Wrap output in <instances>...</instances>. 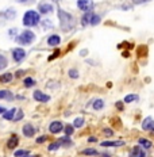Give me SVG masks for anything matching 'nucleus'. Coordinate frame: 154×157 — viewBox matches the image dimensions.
Masks as SVG:
<instances>
[{
  "label": "nucleus",
  "instance_id": "obj_1",
  "mask_svg": "<svg viewBox=\"0 0 154 157\" xmlns=\"http://www.w3.org/2000/svg\"><path fill=\"white\" fill-rule=\"evenodd\" d=\"M22 22H23V26H26V27H34L41 22V14L35 10H28V11L24 12Z\"/></svg>",
  "mask_w": 154,
  "mask_h": 157
},
{
  "label": "nucleus",
  "instance_id": "obj_2",
  "mask_svg": "<svg viewBox=\"0 0 154 157\" xmlns=\"http://www.w3.org/2000/svg\"><path fill=\"white\" fill-rule=\"evenodd\" d=\"M16 42L22 46H26V45H30L34 42L35 39V34L31 30H23L19 35H16Z\"/></svg>",
  "mask_w": 154,
  "mask_h": 157
},
{
  "label": "nucleus",
  "instance_id": "obj_3",
  "mask_svg": "<svg viewBox=\"0 0 154 157\" xmlns=\"http://www.w3.org/2000/svg\"><path fill=\"white\" fill-rule=\"evenodd\" d=\"M100 21H101V16L99 14H95V12L89 11V12H85L84 16L81 18V25L83 26H88V25L96 26L100 23Z\"/></svg>",
  "mask_w": 154,
  "mask_h": 157
},
{
  "label": "nucleus",
  "instance_id": "obj_4",
  "mask_svg": "<svg viewBox=\"0 0 154 157\" xmlns=\"http://www.w3.org/2000/svg\"><path fill=\"white\" fill-rule=\"evenodd\" d=\"M58 18H60L62 30H69L72 26H73V16L70 14H68V12L58 10Z\"/></svg>",
  "mask_w": 154,
  "mask_h": 157
},
{
  "label": "nucleus",
  "instance_id": "obj_5",
  "mask_svg": "<svg viewBox=\"0 0 154 157\" xmlns=\"http://www.w3.org/2000/svg\"><path fill=\"white\" fill-rule=\"evenodd\" d=\"M11 54H12V60H14L15 63H21V61H23L24 57H26V52H24V49H22V48L12 49Z\"/></svg>",
  "mask_w": 154,
  "mask_h": 157
},
{
  "label": "nucleus",
  "instance_id": "obj_6",
  "mask_svg": "<svg viewBox=\"0 0 154 157\" xmlns=\"http://www.w3.org/2000/svg\"><path fill=\"white\" fill-rule=\"evenodd\" d=\"M77 7L84 12H89L93 8L92 0H77Z\"/></svg>",
  "mask_w": 154,
  "mask_h": 157
},
{
  "label": "nucleus",
  "instance_id": "obj_7",
  "mask_svg": "<svg viewBox=\"0 0 154 157\" xmlns=\"http://www.w3.org/2000/svg\"><path fill=\"white\" fill-rule=\"evenodd\" d=\"M32 98H34V100H37L39 103H46L50 100V96L46 94H43L41 90H35L34 94H32Z\"/></svg>",
  "mask_w": 154,
  "mask_h": 157
},
{
  "label": "nucleus",
  "instance_id": "obj_8",
  "mask_svg": "<svg viewBox=\"0 0 154 157\" xmlns=\"http://www.w3.org/2000/svg\"><path fill=\"white\" fill-rule=\"evenodd\" d=\"M64 130V125H62L61 121H53V122L49 125V132L51 134H58Z\"/></svg>",
  "mask_w": 154,
  "mask_h": 157
},
{
  "label": "nucleus",
  "instance_id": "obj_9",
  "mask_svg": "<svg viewBox=\"0 0 154 157\" xmlns=\"http://www.w3.org/2000/svg\"><path fill=\"white\" fill-rule=\"evenodd\" d=\"M141 126H142V129L146 130V132H154V119L152 117H147L142 121Z\"/></svg>",
  "mask_w": 154,
  "mask_h": 157
},
{
  "label": "nucleus",
  "instance_id": "obj_10",
  "mask_svg": "<svg viewBox=\"0 0 154 157\" xmlns=\"http://www.w3.org/2000/svg\"><path fill=\"white\" fill-rule=\"evenodd\" d=\"M38 12L42 15H47V14H51L53 12V6L50 3H41L38 6Z\"/></svg>",
  "mask_w": 154,
  "mask_h": 157
},
{
  "label": "nucleus",
  "instance_id": "obj_11",
  "mask_svg": "<svg viewBox=\"0 0 154 157\" xmlns=\"http://www.w3.org/2000/svg\"><path fill=\"white\" fill-rule=\"evenodd\" d=\"M22 133H23L24 137L31 138V137H34V134H35V127L32 126L31 123H26V125L22 127Z\"/></svg>",
  "mask_w": 154,
  "mask_h": 157
},
{
  "label": "nucleus",
  "instance_id": "obj_12",
  "mask_svg": "<svg viewBox=\"0 0 154 157\" xmlns=\"http://www.w3.org/2000/svg\"><path fill=\"white\" fill-rule=\"evenodd\" d=\"M130 157H146V153H145V150H143L142 146L137 145V146H134V148L131 149Z\"/></svg>",
  "mask_w": 154,
  "mask_h": 157
},
{
  "label": "nucleus",
  "instance_id": "obj_13",
  "mask_svg": "<svg viewBox=\"0 0 154 157\" xmlns=\"http://www.w3.org/2000/svg\"><path fill=\"white\" fill-rule=\"evenodd\" d=\"M60 44H61V37H60V35H57V34L49 35V38H47V45H49V46L55 48V46H58Z\"/></svg>",
  "mask_w": 154,
  "mask_h": 157
},
{
  "label": "nucleus",
  "instance_id": "obj_14",
  "mask_svg": "<svg viewBox=\"0 0 154 157\" xmlns=\"http://www.w3.org/2000/svg\"><path fill=\"white\" fill-rule=\"evenodd\" d=\"M19 145V138L16 134H12L11 137H9V140L7 141V148L8 149H15L16 146Z\"/></svg>",
  "mask_w": 154,
  "mask_h": 157
},
{
  "label": "nucleus",
  "instance_id": "obj_15",
  "mask_svg": "<svg viewBox=\"0 0 154 157\" xmlns=\"http://www.w3.org/2000/svg\"><path fill=\"white\" fill-rule=\"evenodd\" d=\"M104 148H118V146H123L124 142L123 141H104L100 144Z\"/></svg>",
  "mask_w": 154,
  "mask_h": 157
},
{
  "label": "nucleus",
  "instance_id": "obj_16",
  "mask_svg": "<svg viewBox=\"0 0 154 157\" xmlns=\"http://www.w3.org/2000/svg\"><path fill=\"white\" fill-rule=\"evenodd\" d=\"M14 99V94L8 90H0V100H12Z\"/></svg>",
  "mask_w": 154,
  "mask_h": 157
},
{
  "label": "nucleus",
  "instance_id": "obj_17",
  "mask_svg": "<svg viewBox=\"0 0 154 157\" xmlns=\"http://www.w3.org/2000/svg\"><path fill=\"white\" fill-rule=\"evenodd\" d=\"M12 78H14V75L7 72V73H3L2 76H0V83L2 84H8L12 81Z\"/></svg>",
  "mask_w": 154,
  "mask_h": 157
},
{
  "label": "nucleus",
  "instance_id": "obj_18",
  "mask_svg": "<svg viewBox=\"0 0 154 157\" xmlns=\"http://www.w3.org/2000/svg\"><path fill=\"white\" fill-rule=\"evenodd\" d=\"M15 114H16V109H12V110H7L4 114H3V118L6 121H14L15 118Z\"/></svg>",
  "mask_w": 154,
  "mask_h": 157
},
{
  "label": "nucleus",
  "instance_id": "obj_19",
  "mask_svg": "<svg viewBox=\"0 0 154 157\" xmlns=\"http://www.w3.org/2000/svg\"><path fill=\"white\" fill-rule=\"evenodd\" d=\"M139 100V96L137 94H130V95H127L126 98L123 99V102L124 103H134V102H138Z\"/></svg>",
  "mask_w": 154,
  "mask_h": 157
},
{
  "label": "nucleus",
  "instance_id": "obj_20",
  "mask_svg": "<svg viewBox=\"0 0 154 157\" xmlns=\"http://www.w3.org/2000/svg\"><path fill=\"white\" fill-rule=\"evenodd\" d=\"M85 125V119L83 117H78L76 118V119L73 121V126H74V129H80V127H83Z\"/></svg>",
  "mask_w": 154,
  "mask_h": 157
},
{
  "label": "nucleus",
  "instance_id": "obj_21",
  "mask_svg": "<svg viewBox=\"0 0 154 157\" xmlns=\"http://www.w3.org/2000/svg\"><path fill=\"white\" fill-rule=\"evenodd\" d=\"M93 110L95 111H99V110H101V109H104V100L103 99H96L93 102Z\"/></svg>",
  "mask_w": 154,
  "mask_h": 157
},
{
  "label": "nucleus",
  "instance_id": "obj_22",
  "mask_svg": "<svg viewBox=\"0 0 154 157\" xmlns=\"http://www.w3.org/2000/svg\"><path fill=\"white\" fill-rule=\"evenodd\" d=\"M139 145L141 146H142V148L143 149H150V148H152V141H149V140H146V138H139Z\"/></svg>",
  "mask_w": 154,
  "mask_h": 157
},
{
  "label": "nucleus",
  "instance_id": "obj_23",
  "mask_svg": "<svg viewBox=\"0 0 154 157\" xmlns=\"http://www.w3.org/2000/svg\"><path fill=\"white\" fill-rule=\"evenodd\" d=\"M23 84L26 88H31L35 86V80L32 77H26V78H23Z\"/></svg>",
  "mask_w": 154,
  "mask_h": 157
},
{
  "label": "nucleus",
  "instance_id": "obj_24",
  "mask_svg": "<svg viewBox=\"0 0 154 157\" xmlns=\"http://www.w3.org/2000/svg\"><path fill=\"white\" fill-rule=\"evenodd\" d=\"M7 65H8L7 57H6L4 54H0V71H2V69H6V68H7Z\"/></svg>",
  "mask_w": 154,
  "mask_h": 157
},
{
  "label": "nucleus",
  "instance_id": "obj_25",
  "mask_svg": "<svg viewBox=\"0 0 154 157\" xmlns=\"http://www.w3.org/2000/svg\"><path fill=\"white\" fill-rule=\"evenodd\" d=\"M64 132H65V136H69V137H70L72 134L74 133V126L68 123L66 126H64Z\"/></svg>",
  "mask_w": 154,
  "mask_h": 157
},
{
  "label": "nucleus",
  "instance_id": "obj_26",
  "mask_svg": "<svg viewBox=\"0 0 154 157\" xmlns=\"http://www.w3.org/2000/svg\"><path fill=\"white\" fill-rule=\"evenodd\" d=\"M58 142H60V144H62V145H68V146H70L72 144H73V142H72V140L69 138V136L61 137V138L58 140Z\"/></svg>",
  "mask_w": 154,
  "mask_h": 157
},
{
  "label": "nucleus",
  "instance_id": "obj_27",
  "mask_svg": "<svg viewBox=\"0 0 154 157\" xmlns=\"http://www.w3.org/2000/svg\"><path fill=\"white\" fill-rule=\"evenodd\" d=\"M83 155H87V156H97L99 153H97L96 149L93 148H88V149H84L83 150Z\"/></svg>",
  "mask_w": 154,
  "mask_h": 157
},
{
  "label": "nucleus",
  "instance_id": "obj_28",
  "mask_svg": "<svg viewBox=\"0 0 154 157\" xmlns=\"http://www.w3.org/2000/svg\"><path fill=\"white\" fill-rule=\"evenodd\" d=\"M60 146H61V144L58 142V141H57V142H51L50 145L47 146V149L50 150V152H54V150H58V149H60Z\"/></svg>",
  "mask_w": 154,
  "mask_h": 157
},
{
  "label": "nucleus",
  "instance_id": "obj_29",
  "mask_svg": "<svg viewBox=\"0 0 154 157\" xmlns=\"http://www.w3.org/2000/svg\"><path fill=\"white\" fill-rule=\"evenodd\" d=\"M23 117H24V113L22 110H16V115L14 118V121L12 122H18V121H21V119H23Z\"/></svg>",
  "mask_w": 154,
  "mask_h": 157
},
{
  "label": "nucleus",
  "instance_id": "obj_30",
  "mask_svg": "<svg viewBox=\"0 0 154 157\" xmlns=\"http://www.w3.org/2000/svg\"><path fill=\"white\" fill-rule=\"evenodd\" d=\"M27 155H30V152H28V150H26V149L16 150V152H15V157H24Z\"/></svg>",
  "mask_w": 154,
  "mask_h": 157
},
{
  "label": "nucleus",
  "instance_id": "obj_31",
  "mask_svg": "<svg viewBox=\"0 0 154 157\" xmlns=\"http://www.w3.org/2000/svg\"><path fill=\"white\" fill-rule=\"evenodd\" d=\"M4 16L7 19H12L15 18V10H7V11L4 12Z\"/></svg>",
  "mask_w": 154,
  "mask_h": 157
},
{
  "label": "nucleus",
  "instance_id": "obj_32",
  "mask_svg": "<svg viewBox=\"0 0 154 157\" xmlns=\"http://www.w3.org/2000/svg\"><path fill=\"white\" fill-rule=\"evenodd\" d=\"M68 75H69V77L70 78H78V72H77V69H69V72H68Z\"/></svg>",
  "mask_w": 154,
  "mask_h": 157
},
{
  "label": "nucleus",
  "instance_id": "obj_33",
  "mask_svg": "<svg viewBox=\"0 0 154 157\" xmlns=\"http://www.w3.org/2000/svg\"><path fill=\"white\" fill-rule=\"evenodd\" d=\"M16 34H18V29H9V30H8V35H9V37H11V38H16Z\"/></svg>",
  "mask_w": 154,
  "mask_h": 157
},
{
  "label": "nucleus",
  "instance_id": "obj_34",
  "mask_svg": "<svg viewBox=\"0 0 154 157\" xmlns=\"http://www.w3.org/2000/svg\"><path fill=\"white\" fill-rule=\"evenodd\" d=\"M103 133H104V136H107V137H112V136H114L112 129H108V127H106V129H103Z\"/></svg>",
  "mask_w": 154,
  "mask_h": 157
},
{
  "label": "nucleus",
  "instance_id": "obj_35",
  "mask_svg": "<svg viewBox=\"0 0 154 157\" xmlns=\"http://www.w3.org/2000/svg\"><path fill=\"white\" fill-rule=\"evenodd\" d=\"M47 141V136H41L37 138V144H43Z\"/></svg>",
  "mask_w": 154,
  "mask_h": 157
},
{
  "label": "nucleus",
  "instance_id": "obj_36",
  "mask_svg": "<svg viewBox=\"0 0 154 157\" xmlns=\"http://www.w3.org/2000/svg\"><path fill=\"white\" fill-rule=\"evenodd\" d=\"M53 27V25H51L50 21H45L43 22V30H47V29H51Z\"/></svg>",
  "mask_w": 154,
  "mask_h": 157
},
{
  "label": "nucleus",
  "instance_id": "obj_37",
  "mask_svg": "<svg viewBox=\"0 0 154 157\" xmlns=\"http://www.w3.org/2000/svg\"><path fill=\"white\" fill-rule=\"evenodd\" d=\"M58 56H60V50H58V49H57V50H55V52H54V53H53V54H51V56H50V57H49V61H53V60H54V58H57V57H58Z\"/></svg>",
  "mask_w": 154,
  "mask_h": 157
},
{
  "label": "nucleus",
  "instance_id": "obj_38",
  "mask_svg": "<svg viewBox=\"0 0 154 157\" xmlns=\"http://www.w3.org/2000/svg\"><path fill=\"white\" fill-rule=\"evenodd\" d=\"M115 107H116V109L119 110V111H122V110L124 109V106H123V102H116V103H115Z\"/></svg>",
  "mask_w": 154,
  "mask_h": 157
},
{
  "label": "nucleus",
  "instance_id": "obj_39",
  "mask_svg": "<svg viewBox=\"0 0 154 157\" xmlns=\"http://www.w3.org/2000/svg\"><path fill=\"white\" fill-rule=\"evenodd\" d=\"M18 3H21V4H30V2H32V0H16Z\"/></svg>",
  "mask_w": 154,
  "mask_h": 157
},
{
  "label": "nucleus",
  "instance_id": "obj_40",
  "mask_svg": "<svg viewBox=\"0 0 154 157\" xmlns=\"http://www.w3.org/2000/svg\"><path fill=\"white\" fill-rule=\"evenodd\" d=\"M146 2H149V0H133L134 4H142V3H146Z\"/></svg>",
  "mask_w": 154,
  "mask_h": 157
},
{
  "label": "nucleus",
  "instance_id": "obj_41",
  "mask_svg": "<svg viewBox=\"0 0 154 157\" xmlns=\"http://www.w3.org/2000/svg\"><path fill=\"white\" fill-rule=\"evenodd\" d=\"M23 73H24L23 71H18V72H16V73H15V76H16V77H19V76H22V75H23Z\"/></svg>",
  "mask_w": 154,
  "mask_h": 157
},
{
  "label": "nucleus",
  "instance_id": "obj_42",
  "mask_svg": "<svg viewBox=\"0 0 154 157\" xmlns=\"http://www.w3.org/2000/svg\"><path fill=\"white\" fill-rule=\"evenodd\" d=\"M6 111H7V109H6V107H2V106H0V114H4Z\"/></svg>",
  "mask_w": 154,
  "mask_h": 157
},
{
  "label": "nucleus",
  "instance_id": "obj_43",
  "mask_svg": "<svg viewBox=\"0 0 154 157\" xmlns=\"http://www.w3.org/2000/svg\"><path fill=\"white\" fill-rule=\"evenodd\" d=\"M88 141H89V142H95V141H96V138H95V137H89V138H88Z\"/></svg>",
  "mask_w": 154,
  "mask_h": 157
},
{
  "label": "nucleus",
  "instance_id": "obj_44",
  "mask_svg": "<svg viewBox=\"0 0 154 157\" xmlns=\"http://www.w3.org/2000/svg\"><path fill=\"white\" fill-rule=\"evenodd\" d=\"M101 157H111L108 153H101Z\"/></svg>",
  "mask_w": 154,
  "mask_h": 157
},
{
  "label": "nucleus",
  "instance_id": "obj_45",
  "mask_svg": "<svg viewBox=\"0 0 154 157\" xmlns=\"http://www.w3.org/2000/svg\"><path fill=\"white\" fill-rule=\"evenodd\" d=\"M80 54H81V56H85V54H87V50H81Z\"/></svg>",
  "mask_w": 154,
  "mask_h": 157
},
{
  "label": "nucleus",
  "instance_id": "obj_46",
  "mask_svg": "<svg viewBox=\"0 0 154 157\" xmlns=\"http://www.w3.org/2000/svg\"><path fill=\"white\" fill-rule=\"evenodd\" d=\"M24 157H38V156H30V155H27V156H24Z\"/></svg>",
  "mask_w": 154,
  "mask_h": 157
}]
</instances>
